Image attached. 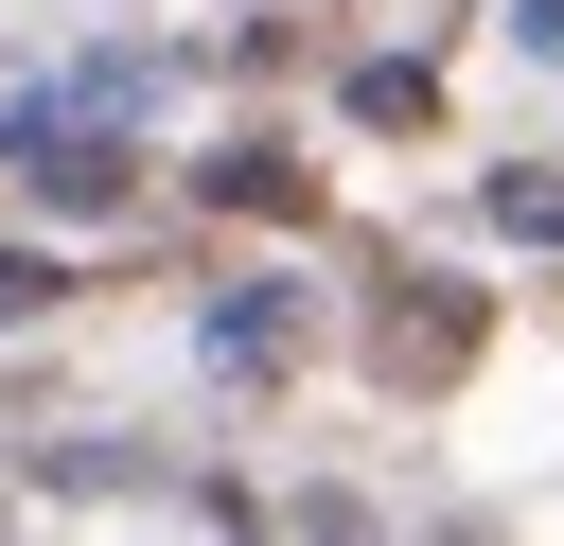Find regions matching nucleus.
Returning <instances> with one entry per match:
<instances>
[{"label":"nucleus","mask_w":564,"mask_h":546,"mask_svg":"<svg viewBox=\"0 0 564 546\" xmlns=\"http://www.w3.org/2000/svg\"><path fill=\"white\" fill-rule=\"evenodd\" d=\"M458 352H476V299H458V282H388V317H370V370H388V387H441Z\"/></svg>","instance_id":"nucleus-1"},{"label":"nucleus","mask_w":564,"mask_h":546,"mask_svg":"<svg viewBox=\"0 0 564 546\" xmlns=\"http://www.w3.org/2000/svg\"><path fill=\"white\" fill-rule=\"evenodd\" d=\"M212 194H229V211H264V229H300V211H317V176H300V159H264V141H247V159H212Z\"/></svg>","instance_id":"nucleus-2"}]
</instances>
